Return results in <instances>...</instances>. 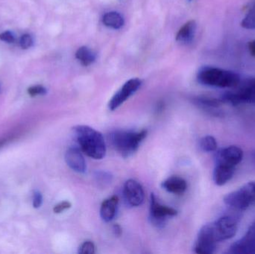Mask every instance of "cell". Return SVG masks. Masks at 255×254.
<instances>
[{
    "mask_svg": "<svg viewBox=\"0 0 255 254\" xmlns=\"http://www.w3.org/2000/svg\"><path fill=\"white\" fill-rule=\"evenodd\" d=\"M73 131L83 153L95 160H101L106 156V142L101 133L88 125H76Z\"/></svg>",
    "mask_w": 255,
    "mask_h": 254,
    "instance_id": "1",
    "label": "cell"
},
{
    "mask_svg": "<svg viewBox=\"0 0 255 254\" xmlns=\"http://www.w3.org/2000/svg\"><path fill=\"white\" fill-rule=\"evenodd\" d=\"M198 82L205 86L220 88L236 87L241 83L238 73L217 67H202L197 75Z\"/></svg>",
    "mask_w": 255,
    "mask_h": 254,
    "instance_id": "2",
    "label": "cell"
},
{
    "mask_svg": "<svg viewBox=\"0 0 255 254\" xmlns=\"http://www.w3.org/2000/svg\"><path fill=\"white\" fill-rule=\"evenodd\" d=\"M146 136V130H142L138 132L116 131L111 134L110 140L115 150L121 156L127 158L136 152L141 142Z\"/></svg>",
    "mask_w": 255,
    "mask_h": 254,
    "instance_id": "3",
    "label": "cell"
},
{
    "mask_svg": "<svg viewBox=\"0 0 255 254\" xmlns=\"http://www.w3.org/2000/svg\"><path fill=\"white\" fill-rule=\"evenodd\" d=\"M225 204L237 210H247L255 202V181L249 182L239 189L227 194Z\"/></svg>",
    "mask_w": 255,
    "mask_h": 254,
    "instance_id": "4",
    "label": "cell"
},
{
    "mask_svg": "<svg viewBox=\"0 0 255 254\" xmlns=\"http://www.w3.org/2000/svg\"><path fill=\"white\" fill-rule=\"evenodd\" d=\"M238 218L226 215L212 223L208 224L211 234L217 243L230 240L236 235L238 228Z\"/></svg>",
    "mask_w": 255,
    "mask_h": 254,
    "instance_id": "5",
    "label": "cell"
},
{
    "mask_svg": "<svg viewBox=\"0 0 255 254\" xmlns=\"http://www.w3.org/2000/svg\"><path fill=\"white\" fill-rule=\"evenodd\" d=\"M223 103L234 106L241 104H255V79L244 82L236 92H227L222 96Z\"/></svg>",
    "mask_w": 255,
    "mask_h": 254,
    "instance_id": "6",
    "label": "cell"
},
{
    "mask_svg": "<svg viewBox=\"0 0 255 254\" xmlns=\"http://www.w3.org/2000/svg\"><path fill=\"white\" fill-rule=\"evenodd\" d=\"M178 213L176 210L172 207L162 205L157 201L155 195L151 194L150 199V220L153 225L157 228L164 226L169 217L175 216Z\"/></svg>",
    "mask_w": 255,
    "mask_h": 254,
    "instance_id": "7",
    "label": "cell"
},
{
    "mask_svg": "<svg viewBox=\"0 0 255 254\" xmlns=\"http://www.w3.org/2000/svg\"><path fill=\"white\" fill-rule=\"evenodd\" d=\"M142 82L139 79H131L124 84V86L116 92L109 101L111 110H115L122 105L133 93L140 87Z\"/></svg>",
    "mask_w": 255,
    "mask_h": 254,
    "instance_id": "8",
    "label": "cell"
},
{
    "mask_svg": "<svg viewBox=\"0 0 255 254\" xmlns=\"http://www.w3.org/2000/svg\"><path fill=\"white\" fill-rule=\"evenodd\" d=\"M229 254H255V222L252 224L243 238L229 248Z\"/></svg>",
    "mask_w": 255,
    "mask_h": 254,
    "instance_id": "9",
    "label": "cell"
},
{
    "mask_svg": "<svg viewBox=\"0 0 255 254\" xmlns=\"http://www.w3.org/2000/svg\"><path fill=\"white\" fill-rule=\"evenodd\" d=\"M218 243L214 240L209 227L204 225L198 234L194 251L196 254H212L215 252Z\"/></svg>",
    "mask_w": 255,
    "mask_h": 254,
    "instance_id": "10",
    "label": "cell"
},
{
    "mask_svg": "<svg viewBox=\"0 0 255 254\" xmlns=\"http://www.w3.org/2000/svg\"><path fill=\"white\" fill-rule=\"evenodd\" d=\"M244 152L241 148L236 146L220 149L217 155L216 164H223L229 167H235L242 161Z\"/></svg>",
    "mask_w": 255,
    "mask_h": 254,
    "instance_id": "11",
    "label": "cell"
},
{
    "mask_svg": "<svg viewBox=\"0 0 255 254\" xmlns=\"http://www.w3.org/2000/svg\"><path fill=\"white\" fill-rule=\"evenodd\" d=\"M124 195L126 201L131 207H138L143 203L144 190L140 183L135 180H127L124 187Z\"/></svg>",
    "mask_w": 255,
    "mask_h": 254,
    "instance_id": "12",
    "label": "cell"
},
{
    "mask_svg": "<svg viewBox=\"0 0 255 254\" xmlns=\"http://www.w3.org/2000/svg\"><path fill=\"white\" fill-rule=\"evenodd\" d=\"M82 151L78 148H70L65 154V161L68 167L76 172L85 173L87 169L86 162Z\"/></svg>",
    "mask_w": 255,
    "mask_h": 254,
    "instance_id": "13",
    "label": "cell"
},
{
    "mask_svg": "<svg viewBox=\"0 0 255 254\" xmlns=\"http://www.w3.org/2000/svg\"><path fill=\"white\" fill-rule=\"evenodd\" d=\"M236 168L223 164H216L214 171V183L217 186H223L230 181L235 173Z\"/></svg>",
    "mask_w": 255,
    "mask_h": 254,
    "instance_id": "14",
    "label": "cell"
},
{
    "mask_svg": "<svg viewBox=\"0 0 255 254\" xmlns=\"http://www.w3.org/2000/svg\"><path fill=\"white\" fill-rule=\"evenodd\" d=\"M119 198L116 195L105 200L100 208V216L104 222H109L113 220L118 210Z\"/></svg>",
    "mask_w": 255,
    "mask_h": 254,
    "instance_id": "15",
    "label": "cell"
},
{
    "mask_svg": "<svg viewBox=\"0 0 255 254\" xmlns=\"http://www.w3.org/2000/svg\"><path fill=\"white\" fill-rule=\"evenodd\" d=\"M162 187L170 193L182 195L187 190V184L184 179L173 176L164 180L162 183Z\"/></svg>",
    "mask_w": 255,
    "mask_h": 254,
    "instance_id": "16",
    "label": "cell"
},
{
    "mask_svg": "<svg viewBox=\"0 0 255 254\" xmlns=\"http://www.w3.org/2000/svg\"><path fill=\"white\" fill-rule=\"evenodd\" d=\"M196 31V22L195 20H190L186 22L178 31L176 40L183 44H188L194 39Z\"/></svg>",
    "mask_w": 255,
    "mask_h": 254,
    "instance_id": "17",
    "label": "cell"
},
{
    "mask_svg": "<svg viewBox=\"0 0 255 254\" xmlns=\"http://www.w3.org/2000/svg\"><path fill=\"white\" fill-rule=\"evenodd\" d=\"M103 22L106 26L114 29H120L124 25V19L121 13L116 11L108 12L103 16Z\"/></svg>",
    "mask_w": 255,
    "mask_h": 254,
    "instance_id": "18",
    "label": "cell"
},
{
    "mask_svg": "<svg viewBox=\"0 0 255 254\" xmlns=\"http://www.w3.org/2000/svg\"><path fill=\"white\" fill-rule=\"evenodd\" d=\"M195 101H196L198 105L200 106L201 107L205 109V110L213 112V113H214V112L217 113V111H215L216 109L218 108L222 104H224L223 101H222L221 98L218 99V98L206 96L197 97L195 99Z\"/></svg>",
    "mask_w": 255,
    "mask_h": 254,
    "instance_id": "19",
    "label": "cell"
},
{
    "mask_svg": "<svg viewBox=\"0 0 255 254\" xmlns=\"http://www.w3.org/2000/svg\"><path fill=\"white\" fill-rule=\"evenodd\" d=\"M76 58L85 67L91 65L96 61L95 54L87 46H82L78 49L76 53Z\"/></svg>",
    "mask_w": 255,
    "mask_h": 254,
    "instance_id": "20",
    "label": "cell"
},
{
    "mask_svg": "<svg viewBox=\"0 0 255 254\" xmlns=\"http://www.w3.org/2000/svg\"><path fill=\"white\" fill-rule=\"evenodd\" d=\"M200 147L205 152H216L218 147L217 140L212 136H206L200 140Z\"/></svg>",
    "mask_w": 255,
    "mask_h": 254,
    "instance_id": "21",
    "label": "cell"
},
{
    "mask_svg": "<svg viewBox=\"0 0 255 254\" xmlns=\"http://www.w3.org/2000/svg\"><path fill=\"white\" fill-rule=\"evenodd\" d=\"M241 26L246 29H255V7L250 10L243 19Z\"/></svg>",
    "mask_w": 255,
    "mask_h": 254,
    "instance_id": "22",
    "label": "cell"
},
{
    "mask_svg": "<svg viewBox=\"0 0 255 254\" xmlns=\"http://www.w3.org/2000/svg\"><path fill=\"white\" fill-rule=\"evenodd\" d=\"M95 246L91 241H86L81 245L79 253L81 254H92L95 253Z\"/></svg>",
    "mask_w": 255,
    "mask_h": 254,
    "instance_id": "23",
    "label": "cell"
},
{
    "mask_svg": "<svg viewBox=\"0 0 255 254\" xmlns=\"http://www.w3.org/2000/svg\"><path fill=\"white\" fill-rule=\"evenodd\" d=\"M97 182L102 184H107L112 181V176L110 173L106 172V171H97L95 175Z\"/></svg>",
    "mask_w": 255,
    "mask_h": 254,
    "instance_id": "24",
    "label": "cell"
},
{
    "mask_svg": "<svg viewBox=\"0 0 255 254\" xmlns=\"http://www.w3.org/2000/svg\"><path fill=\"white\" fill-rule=\"evenodd\" d=\"M47 90L44 86L41 85H37V86H31L28 89V95L31 97L37 96V95H46Z\"/></svg>",
    "mask_w": 255,
    "mask_h": 254,
    "instance_id": "25",
    "label": "cell"
},
{
    "mask_svg": "<svg viewBox=\"0 0 255 254\" xmlns=\"http://www.w3.org/2000/svg\"><path fill=\"white\" fill-rule=\"evenodd\" d=\"M33 39L31 36L28 34H24L21 36L19 39V45L22 49H28L33 46Z\"/></svg>",
    "mask_w": 255,
    "mask_h": 254,
    "instance_id": "26",
    "label": "cell"
},
{
    "mask_svg": "<svg viewBox=\"0 0 255 254\" xmlns=\"http://www.w3.org/2000/svg\"><path fill=\"white\" fill-rule=\"evenodd\" d=\"M71 207V203L69 202V201H62V202L59 203L54 207L53 211L54 213L58 214V213H62L64 210H68Z\"/></svg>",
    "mask_w": 255,
    "mask_h": 254,
    "instance_id": "27",
    "label": "cell"
},
{
    "mask_svg": "<svg viewBox=\"0 0 255 254\" xmlns=\"http://www.w3.org/2000/svg\"><path fill=\"white\" fill-rule=\"evenodd\" d=\"M0 40L7 43H13L15 41V37L13 33L6 31L0 34Z\"/></svg>",
    "mask_w": 255,
    "mask_h": 254,
    "instance_id": "28",
    "label": "cell"
},
{
    "mask_svg": "<svg viewBox=\"0 0 255 254\" xmlns=\"http://www.w3.org/2000/svg\"><path fill=\"white\" fill-rule=\"evenodd\" d=\"M42 203H43L42 194L37 191V192H34V195H33V207L34 208H39L42 205Z\"/></svg>",
    "mask_w": 255,
    "mask_h": 254,
    "instance_id": "29",
    "label": "cell"
},
{
    "mask_svg": "<svg viewBox=\"0 0 255 254\" xmlns=\"http://www.w3.org/2000/svg\"><path fill=\"white\" fill-rule=\"evenodd\" d=\"M248 48L252 56L255 57V40H252L249 43Z\"/></svg>",
    "mask_w": 255,
    "mask_h": 254,
    "instance_id": "30",
    "label": "cell"
},
{
    "mask_svg": "<svg viewBox=\"0 0 255 254\" xmlns=\"http://www.w3.org/2000/svg\"><path fill=\"white\" fill-rule=\"evenodd\" d=\"M113 231L114 233H115V236H117V237H121V234H122V228H121V227L120 226V225H114Z\"/></svg>",
    "mask_w": 255,
    "mask_h": 254,
    "instance_id": "31",
    "label": "cell"
},
{
    "mask_svg": "<svg viewBox=\"0 0 255 254\" xmlns=\"http://www.w3.org/2000/svg\"><path fill=\"white\" fill-rule=\"evenodd\" d=\"M253 159H254L255 164V152L254 153V155H253Z\"/></svg>",
    "mask_w": 255,
    "mask_h": 254,
    "instance_id": "32",
    "label": "cell"
},
{
    "mask_svg": "<svg viewBox=\"0 0 255 254\" xmlns=\"http://www.w3.org/2000/svg\"><path fill=\"white\" fill-rule=\"evenodd\" d=\"M189 1H192V0H189Z\"/></svg>",
    "mask_w": 255,
    "mask_h": 254,
    "instance_id": "33",
    "label": "cell"
}]
</instances>
